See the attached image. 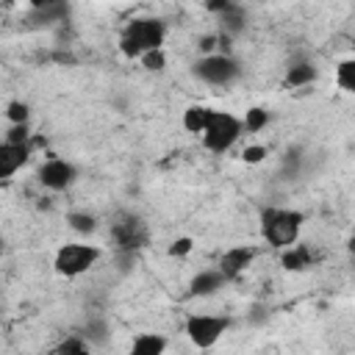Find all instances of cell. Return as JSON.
Returning <instances> with one entry per match:
<instances>
[{
	"mask_svg": "<svg viewBox=\"0 0 355 355\" xmlns=\"http://www.w3.org/2000/svg\"><path fill=\"white\" fill-rule=\"evenodd\" d=\"M164 36H166V25L158 17H139L125 25L119 36V50L125 58H139L141 53L161 47Z\"/></svg>",
	"mask_w": 355,
	"mask_h": 355,
	"instance_id": "cell-1",
	"label": "cell"
},
{
	"mask_svg": "<svg viewBox=\"0 0 355 355\" xmlns=\"http://www.w3.org/2000/svg\"><path fill=\"white\" fill-rule=\"evenodd\" d=\"M302 222H305V216L300 211H291V208H272L269 205L261 211V233L277 250L297 244Z\"/></svg>",
	"mask_w": 355,
	"mask_h": 355,
	"instance_id": "cell-2",
	"label": "cell"
},
{
	"mask_svg": "<svg viewBox=\"0 0 355 355\" xmlns=\"http://www.w3.org/2000/svg\"><path fill=\"white\" fill-rule=\"evenodd\" d=\"M241 133H244V125L239 116H233L227 111H214L208 128L202 130V144L211 153H227L239 141Z\"/></svg>",
	"mask_w": 355,
	"mask_h": 355,
	"instance_id": "cell-3",
	"label": "cell"
},
{
	"mask_svg": "<svg viewBox=\"0 0 355 355\" xmlns=\"http://www.w3.org/2000/svg\"><path fill=\"white\" fill-rule=\"evenodd\" d=\"M103 250L94 244H64L55 252V272L64 277H78L83 272H89L97 261H100Z\"/></svg>",
	"mask_w": 355,
	"mask_h": 355,
	"instance_id": "cell-4",
	"label": "cell"
},
{
	"mask_svg": "<svg viewBox=\"0 0 355 355\" xmlns=\"http://www.w3.org/2000/svg\"><path fill=\"white\" fill-rule=\"evenodd\" d=\"M239 61L225 53H208L194 64V75L208 86H227L239 78Z\"/></svg>",
	"mask_w": 355,
	"mask_h": 355,
	"instance_id": "cell-5",
	"label": "cell"
},
{
	"mask_svg": "<svg viewBox=\"0 0 355 355\" xmlns=\"http://www.w3.org/2000/svg\"><path fill=\"white\" fill-rule=\"evenodd\" d=\"M227 327H230V319H227V316L191 313V316L186 319V336H189V341H191L194 347H200V349L214 347V344L222 338V333H225Z\"/></svg>",
	"mask_w": 355,
	"mask_h": 355,
	"instance_id": "cell-6",
	"label": "cell"
},
{
	"mask_svg": "<svg viewBox=\"0 0 355 355\" xmlns=\"http://www.w3.org/2000/svg\"><path fill=\"white\" fill-rule=\"evenodd\" d=\"M111 239L116 244V252H136L147 244V225L133 214H119L111 222Z\"/></svg>",
	"mask_w": 355,
	"mask_h": 355,
	"instance_id": "cell-7",
	"label": "cell"
},
{
	"mask_svg": "<svg viewBox=\"0 0 355 355\" xmlns=\"http://www.w3.org/2000/svg\"><path fill=\"white\" fill-rule=\"evenodd\" d=\"M75 178H78V169L64 158H50L39 166V183L50 191H64L67 186L75 183Z\"/></svg>",
	"mask_w": 355,
	"mask_h": 355,
	"instance_id": "cell-8",
	"label": "cell"
},
{
	"mask_svg": "<svg viewBox=\"0 0 355 355\" xmlns=\"http://www.w3.org/2000/svg\"><path fill=\"white\" fill-rule=\"evenodd\" d=\"M31 158V141L28 144H11V141H0V180L11 178L14 172H19Z\"/></svg>",
	"mask_w": 355,
	"mask_h": 355,
	"instance_id": "cell-9",
	"label": "cell"
},
{
	"mask_svg": "<svg viewBox=\"0 0 355 355\" xmlns=\"http://www.w3.org/2000/svg\"><path fill=\"white\" fill-rule=\"evenodd\" d=\"M252 258H255V250L252 247H230L227 252H222L216 269L225 275V280H236L252 263Z\"/></svg>",
	"mask_w": 355,
	"mask_h": 355,
	"instance_id": "cell-10",
	"label": "cell"
},
{
	"mask_svg": "<svg viewBox=\"0 0 355 355\" xmlns=\"http://www.w3.org/2000/svg\"><path fill=\"white\" fill-rule=\"evenodd\" d=\"M225 283H227V280H225V275H222L219 269H205V272H200V275L191 277L189 294H191V297H211V294H216Z\"/></svg>",
	"mask_w": 355,
	"mask_h": 355,
	"instance_id": "cell-11",
	"label": "cell"
},
{
	"mask_svg": "<svg viewBox=\"0 0 355 355\" xmlns=\"http://www.w3.org/2000/svg\"><path fill=\"white\" fill-rule=\"evenodd\" d=\"M244 25H247V14H244V8H241L239 3L227 6L225 11H219V31H222V33L239 36V33L244 31Z\"/></svg>",
	"mask_w": 355,
	"mask_h": 355,
	"instance_id": "cell-12",
	"label": "cell"
},
{
	"mask_svg": "<svg viewBox=\"0 0 355 355\" xmlns=\"http://www.w3.org/2000/svg\"><path fill=\"white\" fill-rule=\"evenodd\" d=\"M211 116H214V108H208V105H189L183 111V128L189 133H202L208 128Z\"/></svg>",
	"mask_w": 355,
	"mask_h": 355,
	"instance_id": "cell-13",
	"label": "cell"
},
{
	"mask_svg": "<svg viewBox=\"0 0 355 355\" xmlns=\"http://www.w3.org/2000/svg\"><path fill=\"white\" fill-rule=\"evenodd\" d=\"M280 263L288 272H300V269L311 266V252H308V247H283Z\"/></svg>",
	"mask_w": 355,
	"mask_h": 355,
	"instance_id": "cell-14",
	"label": "cell"
},
{
	"mask_svg": "<svg viewBox=\"0 0 355 355\" xmlns=\"http://www.w3.org/2000/svg\"><path fill=\"white\" fill-rule=\"evenodd\" d=\"M166 349V338L164 336H155V333H144L133 341L130 352L133 355H161Z\"/></svg>",
	"mask_w": 355,
	"mask_h": 355,
	"instance_id": "cell-15",
	"label": "cell"
},
{
	"mask_svg": "<svg viewBox=\"0 0 355 355\" xmlns=\"http://www.w3.org/2000/svg\"><path fill=\"white\" fill-rule=\"evenodd\" d=\"M313 80H316V67L308 64V61L294 64V67H288V72H286V83H288V86H308V83H313Z\"/></svg>",
	"mask_w": 355,
	"mask_h": 355,
	"instance_id": "cell-16",
	"label": "cell"
},
{
	"mask_svg": "<svg viewBox=\"0 0 355 355\" xmlns=\"http://www.w3.org/2000/svg\"><path fill=\"white\" fill-rule=\"evenodd\" d=\"M69 17V6L67 0H58V3H50V6H42V8H33V19L36 22H61Z\"/></svg>",
	"mask_w": 355,
	"mask_h": 355,
	"instance_id": "cell-17",
	"label": "cell"
},
{
	"mask_svg": "<svg viewBox=\"0 0 355 355\" xmlns=\"http://www.w3.org/2000/svg\"><path fill=\"white\" fill-rule=\"evenodd\" d=\"M67 225H69L75 233H80V236H89V233L97 230V219H94L92 214H83V211H69V214H67Z\"/></svg>",
	"mask_w": 355,
	"mask_h": 355,
	"instance_id": "cell-18",
	"label": "cell"
},
{
	"mask_svg": "<svg viewBox=\"0 0 355 355\" xmlns=\"http://www.w3.org/2000/svg\"><path fill=\"white\" fill-rule=\"evenodd\" d=\"M266 122H269V111H266V108H250V111L244 114V119H241L244 130H250V133L263 130V128H266Z\"/></svg>",
	"mask_w": 355,
	"mask_h": 355,
	"instance_id": "cell-19",
	"label": "cell"
},
{
	"mask_svg": "<svg viewBox=\"0 0 355 355\" xmlns=\"http://www.w3.org/2000/svg\"><path fill=\"white\" fill-rule=\"evenodd\" d=\"M336 80H338V86H341L344 92H355V61H352V58H347V61L338 64Z\"/></svg>",
	"mask_w": 355,
	"mask_h": 355,
	"instance_id": "cell-20",
	"label": "cell"
},
{
	"mask_svg": "<svg viewBox=\"0 0 355 355\" xmlns=\"http://www.w3.org/2000/svg\"><path fill=\"white\" fill-rule=\"evenodd\" d=\"M139 58H141L144 69H150V72H161V69L166 67V55H164V50H161V47H155V50H147V53H141Z\"/></svg>",
	"mask_w": 355,
	"mask_h": 355,
	"instance_id": "cell-21",
	"label": "cell"
},
{
	"mask_svg": "<svg viewBox=\"0 0 355 355\" xmlns=\"http://www.w3.org/2000/svg\"><path fill=\"white\" fill-rule=\"evenodd\" d=\"M6 141H11V144H28L31 141V125L28 122H11V128L6 133Z\"/></svg>",
	"mask_w": 355,
	"mask_h": 355,
	"instance_id": "cell-22",
	"label": "cell"
},
{
	"mask_svg": "<svg viewBox=\"0 0 355 355\" xmlns=\"http://www.w3.org/2000/svg\"><path fill=\"white\" fill-rule=\"evenodd\" d=\"M6 116H8L11 122H28L31 108H28V103H22V100H11V103L6 105Z\"/></svg>",
	"mask_w": 355,
	"mask_h": 355,
	"instance_id": "cell-23",
	"label": "cell"
},
{
	"mask_svg": "<svg viewBox=\"0 0 355 355\" xmlns=\"http://www.w3.org/2000/svg\"><path fill=\"white\" fill-rule=\"evenodd\" d=\"M86 349H89V344H86L83 338H78V336H72V338H67V341H61V344H58V347H55L53 352H58V355H64V352H78V355H80V352H86Z\"/></svg>",
	"mask_w": 355,
	"mask_h": 355,
	"instance_id": "cell-24",
	"label": "cell"
},
{
	"mask_svg": "<svg viewBox=\"0 0 355 355\" xmlns=\"http://www.w3.org/2000/svg\"><path fill=\"white\" fill-rule=\"evenodd\" d=\"M191 247H194V241H191L189 236H180V239H175V241L169 244V250H166V252H169L172 258H183V255H189V252H191Z\"/></svg>",
	"mask_w": 355,
	"mask_h": 355,
	"instance_id": "cell-25",
	"label": "cell"
},
{
	"mask_svg": "<svg viewBox=\"0 0 355 355\" xmlns=\"http://www.w3.org/2000/svg\"><path fill=\"white\" fill-rule=\"evenodd\" d=\"M83 336H86L89 341H94V344H103V341H105V322H89Z\"/></svg>",
	"mask_w": 355,
	"mask_h": 355,
	"instance_id": "cell-26",
	"label": "cell"
},
{
	"mask_svg": "<svg viewBox=\"0 0 355 355\" xmlns=\"http://www.w3.org/2000/svg\"><path fill=\"white\" fill-rule=\"evenodd\" d=\"M241 158H244V164H258V161H263V158H266V147H263V144H252V147H244Z\"/></svg>",
	"mask_w": 355,
	"mask_h": 355,
	"instance_id": "cell-27",
	"label": "cell"
},
{
	"mask_svg": "<svg viewBox=\"0 0 355 355\" xmlns=\"http://www.w3.org/2000/svg\"><path fill=\"white\" fill-rule=\"evenodd\" d=\"M236 0H208L205 6H208V11H214V14H219V11H225L227 6H233Z\"/></svg>",
	"mask_w": 355,
	"mask_h": 355,
	"instance_id": "cell-28",
	"label": "cell"
},
{
	"mask_svg": "<svg viewBox=\"0 0 355 355\" xmlns=\"http://www.w3.org/2000/svg\"><path fill=\"white\" fill-rule=\"evenodd\" d=\"M197 47H200V50H202V53H205V55H208V53H211V50H214V47H216V36H202V39H200V44H197Z\"/></svg>",
	"mask_w": 355,
	"mask_h": 355,
	"instance_id": "cell-29",
	"label": "cell"
},
{
	"mask_svg": "<svg viewBox=\"0 0 355 355\" xmlns=\"http://www.w3.org/2000/svg\"><path fill=\"white\" fill-rule=\"evenodd\" d=\"M250 319H252V322H263V319H266V308H263V305H255L252 313H250Z\"/></svg>",
	"mask_w": 355,
	"mask_h": 355,
	"instance_id": "cell-30",
	"label": "cell"
},
{
	"mask_svg": "<svg viewBox=\"0 0 355 355\" xmlns=\"http://www.w3.org/2000/svg\"><path fill=\"white\" fill-rule=\"evenodd\" d=\"M33 8H42V6H50V3H58V0H28Z\"/></svg>",
	"mask_w": 355,
	"mask_h": 355,
	"instance_id": "cell-31",
	"label": "cell"
},
{
	"mask_svg": "<svg viewBox=\"0 0 355 355\" xmlns=\"http://www.w3.org/2000/svg\"><path fill=\"white\" fill-rule=\"evenodd\" d=\"M0 250H3V239H0Z\"/></svg>",
	"mask_w": 355,
	"mask_h": 355,
	"instance_id": "cell-32",
	"label": "cell"
}]
</instances>
